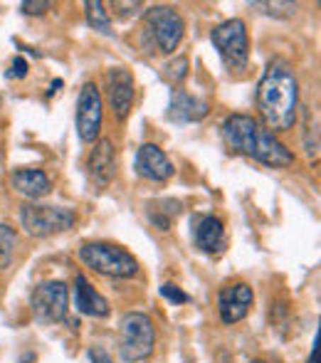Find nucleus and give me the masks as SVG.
<instances>
[{
	"label": "nucleus",
	"instance_id": "nucleus-1",
	"mask_svg": "<svg viewBox=\"0 0 321 363\" xmlns=\"http://www.w3.org/2000/svg\"><path fill=\"white\" fill-rule=\"evenodd\" d=\"M257 111L267 131H289L299 111V82L292 69L274 62L264 69L257 84Z\"/></svg>",
	"mask_w": 321,
	"mask_h": 363
},
{
	"label": "nucleus",
	"instance_id": "nucleus-2",
	"mask_svg": "<svg viewBox=\"0 0 321 363\" xmlns=\"http://www.w3.org/2000/svg\"><path fill=\"white\" fill-rule=\"evenodd\" d=\"M223 141L230 151L249 156L254 161L272 168H284L294 163V153L289 151L272 131H267L257 119L247 114H232L223 121Z\"/></svg>",
	"mask_w": 321,
	"mask_h": 363
},
{
	"label": "nucleus",
	"instance_id": "nucleus-3",
	"mask_svg": "<svg viewBox=\"0 0 321 363\" xmlns=\"http://www.w3.org/2000/svg\"><path fill=\"white\" fill-rule=\"evenodd\" d=\"M79 257L86 267L94 272L106 274V277L129 279L139 272V262L129 250L111 242H86L79 247Z\"/></svg>",
	"mask_w": 321,
	"mask_h": 363
},
{
	"label": "nucleus",
	"instance_id": "nucleus-4",
	"mask_svg": "<svg viewBox=\"0 0 321 363\" xmlns=\"http://www.w3.org/2000/svg\"><path fill=\"white\" fill-rule=\"evenodd\" d=\"M156 346V329L154 321L141 311H129L121 319V336H119V354L126 363L146 361L154 354Z\"/></svg>",
	"mask_w": 321,
	"mask_h": 363
},
{
	"label": "nucleus",
	"instance_id": "nucleus-5",
	"mask_svg": "<svg viewBox=\"0 0 321 363\" xmlns=\"http://www.w3.org/2000/svg\"><path fill=\"white\" fill-rule=\"evenodd\" d=\"M210 40L230 72H240V69L247 67L249 38H247V25H244L240 18L220 23L210 33Z\"/></svg>",
	"mask_w": 321,
	"mask_h": 363
},
{
	"label": "nucleus",
	"instance_id": "nucleus-6",
	"mask_svg": "<svg viewBox=\"0 0 321 363\" xmlns=\"http://www.w3.org/2000/svg\"><path fill=\"white\" fill-rule=\"evenodd\" d=\"M20 223H23L25 233L33 235V238H47V235H57L72 228L77 223V213L72 208H62V206L28 203L20 211Z\"/></svg>",
	"mask_w": 321,
	"mask_h": 363
},
{
	"label": "nucleus",
	"instance_id": "nucleus-7",
	"mask_svg": "<svg viewBox=\"0 0 321 363\" xmlns=\"http://www.w3.org/2000/svg\"><path fill=\"white\" fill-rule=\"evenodd\" d=\"M146 30L154 38L156 48L163 55H171L181 45L186 23H183L181 13L171 5H154V8L146 10Z\"/></svg>",
	"mask_w": 321,
	"mask_h": 363
},
{
	"label": "nucleus",
	"instance_id": "nucleus-8",
	"mask_svg": "<svg viewBox=\"0 0 321 363\" xmlns=\"http://www.w3.org/2000/svg\"><path fill=\"white\" fill-rule=\"evenodd\" d=\"M30 306L40 324H57L67 316L69 306V289L64 282H43L33 289Z\"/></svg>",
	"mask_w": 321,
	"mask_h": 363
},
{
	"label": "nucleus",
	"instance_id": "nucleus-9",
	"mask_svg": "<svg viewBox=\"0 0 321 363\" xmlns=\"http://www.w3.org/2000/svg\"><path fill=\"white\" fill-rule=\"evenodd\" d=\"M101 119H104V106L96 84L86 82L77 96V134L84 144H94L101 134Z\"/></svg>",
	"mask_w": 321,
	"mask_h": 363
},
{
	"label": "nucleus",
	"instance_id": "nucleus-10",
	"mask_svg": "<svg viewBox=\"0 0 321 363\" xmlns=\"http://www.w3.org/2000/svg\"><path fill=\"white\" fill-rule=\"evenodd\" d=\"M254 301V291L249 284L235 282L223 287L220 296H218V311H220V319L225 324H237L247 316L249 306Z\"/></svg>",
	"mask_w": 321,
	"mask_h": 363
},
{
	"label": "nucleus",
	"instance_id": "nucleus-11",
	"mask_svg": "<svg viewBox=\"0 0 321 363\" xmlns=\"http://www.w3.org/2000/svg\"><path fill=\"white\" fill-rule=\"evenodd\" d=\"M106 86H109V104L119 119H126L134 106V77L126 67H111L106 72Z\"/></svg>",
	"mask_w": 321,
	"mask_h": 363
},
{
	"label": "nucleus",
	"instance_id": "nucleus-12",
	"mask_svg": "<svg viewBox=\"0 0 321 363\" xmlns=\"http://www.w3.org/2000/svg\"><path fill=\"white\" fill-rule=\"evenodd\" d=\"M86 171H89V178L96 188H106L111 181H114L116 151H114V144H111L109 139H101L94 144L89 158H86Z\"/></svg>",
	"mask_w": 321,
	"mask_h": 363
},
{
	"label": "nucleus",
	"instance_id": "nucleus-13",
	"mask_svg": "<svg viewBox=\"0 0 321 363\" xmlns=\"http://www.w3.org/2000/svg\"><path fill=\"white\" fill-rule=\"evenodd\" d=\"M136 171L141 173L144 178H149V181H168V178H173V173H176V168H173V163L168 161V156L161 151L156 144H144L136 151Z\"/></svg>",
	"mask_w": 321,
	"mask_h": 363
},
{
	"label": "nucleus",
	"instance_id": "nucleus-14",
	"mask_svg": "<svg viewBox=\"0 0 321 363\" xmlns=\"http://www.w3.org/2000/svg\"><path fill=\"white\" fill-rule=\"evenodd\" d=\"M208 111H210L208 101L176 89L171 96V106H168V119L176 121V124H196V121L205 119Z\"/></svg>",
	"mask_w": 321,
	"mask_h": 363
},
{
	"label": "nucleus",
	"instance_id": "nucleus-15",
	"mask_svg": "<svg viewBox=\"0 0 321 363\" xmlns=\"http://www.w3.org/2000/svg\"><path fill=\"white\" fill-rule=\"evenodd\" d=\"M193 242L203 252H218L225 245V228L223 220L215 216H203L193 225Z\"/></svg>",
	"mask_w": 321,
	"mask_h": 363
},
{
	"label": "nucleus",
	"instance_id": "nucleus-16",
	"mask_svg": "<svg viewBox=\"0 0 321 363\" xmlns=\"http://www.w3.org/2000/svg\"><path fill=\"white\" fill-rule=\"evenodd\" d=\"M74 306H77L79 314L96 316V319L109 314V301L91 287L89 279H86L84 274H77V277H74Z\"/></svg>",
	"mask_w": 321,
	"mask_h": 363
},
{
	"label": "nucleus",
	"instance_id": "nucleus-17",
	"mask_svg": "<svg viewBox=\"0 0 321 363\" xmlns=\"http://www.w3.org/2000/svg\"><path fill=\"white\" fill-rule=\"evenodd\" d=\"M10 183H13V188L20 196L33 198V201L47 196L52 191V183H50L47 173L40 171V168H20V171H15L10 176Z\"/></svg>",
	"mask_w": 321,
	"mask_h": 363
},
{
	"label": "nucleus",
	"instance_id": "nucleus-18",
	"mask_svg": "<svg viewBox=\"0 0 321 363\" xmlns=\"http://www.w3.org/2000/svg\"><path fill=\"white\" fill-rule=\"evenodd\" d=\"M84 8H86V20H89L91 28L104 35H111V18L106 5L99 3V0H89V3H84Z\"/></svg>",
	"mask_w": 321,
	"mask_h": 363
},
{
	"label": "nucleus",
	"instance_id": "nucleus-19",
	"mask_svg": "<svg viewBox=\"0 0 321 363\" xmlns=\"http://www.w3.org/2000/svg\"><path fill=\"white\" fill-rule=\"evenodd\" d=\"M15 245H18V233H15V228L3 223L0 225V269L13 262Z\"/></svg>",
	"mask_w": 321,
	"mask_h": 363
},
{
	"label": "nucleus",
	"instance_id": "nucleus-20",
	"mask_svg": "<svg viewBox=\"0 0 321 363\" xmlns=\"http://www.w3.org/2000/svg\"><path fill=\"white\" fill-rule=\"evenodd\" d=\"M166 74H168V79H171L173 84H178L181 79H186V74H188V60L186 57H178L176 62H171L166 67Z\"/></svg>",
	"mask_w": 321,
	"mask_h": 363
},
{
	"label": "nucleus",
	"instance_id": "nucleus-21",
	"mask_svg": "<svg viewBox=\"0 0 321 363\" xmlns=\"http://www.w3.org/2000/svg\"><path fill=\"white\" fill-rule=\"evenodd\" d=\"M161 294L166 296L168 301H173V304H188V301H191V296L186 294V291H183L181 287H176V284H163L161 287Z\"/></svg>",
	"mask_w": 321,
	"mask_h": 363
},
{
	"label": "nucleus",
	"instance_id": "nucleus-22",
	"mask_svg": "<svg viewBox=\"0 0 321 363\" xmlns=\"http://www.w3.org/2000/svg\"><path fill=\"white\" fill-rule=\"evenodd\" d=\"M254 8H264V13L269 15H292L294 3H252Z\"/></svg>",
	"mask_w": 321,
	"mask_h": 363
},
{
	"label": "nucleus",
	"instance_id": "nucleus-23",
	"mask_svg": "<svg viewBox=\"0 0 321 363\" xmlns=\"http://www.w3.org/2000/svg\"><path fill=\"white\" fill-rule=\"evenodd\" d=\"M25 15H43L52 8V3H45V0H28V3L20 5Z\"/></svg>",
	"mask_w": 321,
	"mask_h": 363
},
{
	"label": "nucleus",
	"instance_id": "nucleus-24",
	"mask_svg": "<svg viewBox=\"0 0 321 363\" xmlns=\"http://www.w3.org/2000/svg\"><path fill=\"white\" fill-rule=\"evenodd\" d=\"M25 74H28V62H25L23 57H15L13 65H10L8 77H10V79H23Z\"/></svg>",
	"mask_w": 321,
	"mask_h": 363
},
{
	"label": "nucleus",
	"instance_id": "nucleus-25",
	"mask_svg": "<svg viewBox=\"0 0 321 363\" xmlns=\"http://www.w3.org/2000/svg\"><path fill=\"white\" fill-rule=\"evenodd\" d=\"M111 8H116V10H119V15L129 18V15L139 13V10L144 8V5H141V3H119V0H116V3H111Z\"/></svg>",
	"mask_w": 321,
	"mask_h": 363
},
{
	"label": "nucleus",
	"instance_id": "nucleus-26",
	"mask_svg": "<svg viewBox=\"0 0 321 363\" xmlns=\"http://www.w3.org/2000/svg\"><path fill=\"white\" fill-rule=\"evenodd\" d=\"M89 359H91V363H114V361H111V356L106 354L101 346H94V349H89Z\"/></svg>",
	"mask_w": 321,
	"mask_h": 363
},
{
	"label": "nucleus",
	"instance_id": "nucleus-27",
	"mask_svg": "<svg viewBox=\"0 0 321 363\" xmlns=\"http://www.w3.org/2000/svg\"><path fill=\"white\" fill-rule=\"evenodd\" d=\"M35 361H38V359H35V354H23L18 363H35Z\"/></svg>",
	"mask_w": 321,
	"mask_h": 363
},
{
	"label": "nucleus",
	"instance_id": "nucleus-28",
	"mask_svg": "<svg viewBox=\"0 0 321 363\" xmlns=\"http://www.w3.org/2000/svg\"><path fill=\"white\" fill-rule=\"evenodd\" d=\"M60 86H62V79L52 82V84H50V91H47V94H50V96H52V94H55V91H60Z\"/></svg>",
	"mask_w": 321,
	"mask_h": 363
},
{
	"label": "nucleus",
	"instance_id": "nucleus-29",
	"mask_svg": "<svg viewBox=\"0 0 321 363\" xmlns=\"http://www.w3.org/2000/svg\"><path fill=\"white\" fill-rule=\"evenodd\" d=\"M307 363H317V339H314V346H312V356H309Z\"/></svg>",
	"mask_w": 321,
	"mask_h": 363
},
{
	"label": "nucleus",
	"instance_id": "nucleus-30",
	"mask_svg": "<svg viewBox=\"0 0 321 363\" xmlns=\"http://www.w3.org/2000/svg\"><path fill=\"white\" fill-rule=\"evenodd\" d=\"M249 363H264L262 359H254V361H249Z\"/></svg>",
	"mask_w": 321,
	"mask_h": 363
}]
</instances>
